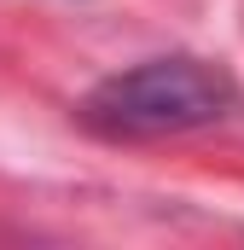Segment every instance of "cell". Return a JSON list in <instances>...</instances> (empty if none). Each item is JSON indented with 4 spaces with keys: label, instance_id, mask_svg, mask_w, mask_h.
Returning <instances> with one entry per match:
<instances>
[{
    "label": "cell",
    "instance_id": "1",
    "mask_svg": "<svg viewBox=\"0 0 244 250\" xmlns=\"http://www.w3.org/2000/svg\"><path fill=\"white\" fill-rule=\"evenodd\" d=\"M233 111H239V82L221 64L198 53H157L93 82L76 105V123L99 140L140 146V140H175V134L215 128Z\"/></svg>",
    "mask_w": 244,
    "mask_h": 250
}]
</instances>
